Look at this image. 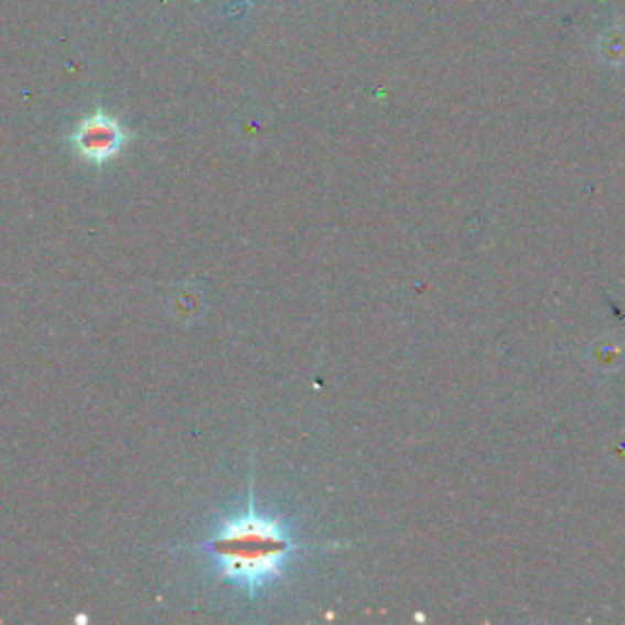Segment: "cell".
Here are the masks:
<instances>
[{"instance_id":"1","label":"cell","mask_w":625,"mask_h":625,"mask_svg":"<svg viewBox=\"0 0 625 625\" xmlns=\"http://www.w3.org/2000/svg\"><path fill=\"white\" fill-rule=\"evenodd\" d=\"M193 552H206L220 582L247 591L255 599L261 589L274 584L287 572V564L313 545L299 542L281 516L261 514L255 502V486L249 484L247 508L218 522L213 536Z\"/></svg>"},{"instance_id":"2","label":"cell","mask_w":625,"mask_h":625,"mask_svg":"<svg viewBox=\"0 0 625 625\" xmlns=\"http://www.w3.org/2000/svg\"><path fill=\"white\" fill-rule=\"evenodd\" d=\"M66 140H69V147L82 162L106 166L125 150V144L130 142V132L118 118H112L108 110L96 108L90 116L74 125V130Z\"/></svg>"},{"instance_id":"3","label":"cell","mask_w":625,"mask_h":625,"mask_svg":"<svg viewBox=\"0 0 625 625\" xmlns=\"http://www.w3.org/2000/svg\"><path fill=\"white\" fill-rule=\"evenodd\" d=\"M586 365L599 377H613L625 367V343L613 335H601L586 349Z\"/></svg>"},{"instance_id":"4","label":"cell","mask_w":625,"mask_h":625,"mask_svg":"<svg viewBox=\"0 0 625 625\" xmlns=\"http://www.w3.org/2000/svg\"><path fill=\"white\" fill-rule=\"evenodd\" d=\"M599 56L608 66L625 64V28H613L599 40Z\"/></svg>"}]
</instances>
